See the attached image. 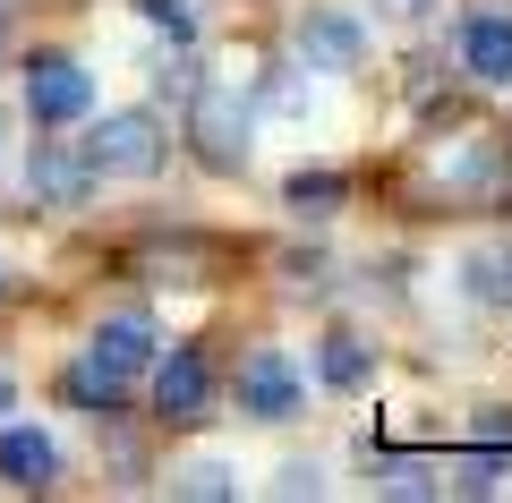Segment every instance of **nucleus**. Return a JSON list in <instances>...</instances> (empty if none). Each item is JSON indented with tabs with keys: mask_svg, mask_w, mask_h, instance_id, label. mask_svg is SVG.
<instances>
[{
	"mask_svg": "<svg viewBox=\"0 0 512 503\" xmlns=\"http://www.w3.org/2000/svg\"><path fill=\"white\" fill-rule=\"evenodd\" d=\"M384 9H402V18H419V9H427V0H384Z\"/></svg>",
	"mask_w": 512,
	"mask_h": 503,
	"instance_id": "20",
	"label": "nucleus"
},
{
	"mask_svg": "<svg viewBox=\"0 0 512 503\" xmlns=\"http://www.w3.org/2000/svg\"><path fill=\"white\" fill-rule=\"evenodd\" d=\"M0 478L26 486V495H43V486L60 478V444L35 435V427H0Z\"/></svg>",
	"mask_w": 512,
	"mask_h": 503,
	"instance_id": "9",
	"label": "nucleus"
},
{
	"mask_svg": "<svg viewBox=\"0 0 512 503\" xmlns=\"http://www.w3.org/2000/svg\"><path fill=\"white\" fill-rule=\"evenodd\" d=\"M171 495H197V503H231V495H239V478H231L222 461H188L180 478H171Z\"/></svg>",
	"mask_w": 512,
	"mask_h": 503,
	"instance_id": "16",
	"label": "nucleus"
},
{
	"mask_svg": "<svg viewBox=\"0 0 512 503\" xmlns=\"http://www.w3.org/2000/svg\"><path fill=\"white\" fill-rule=\"evenodd\" d=\"M69 401H86V410H120V376H103V367H69Z\"/></svg>",
	"mask_w": 512,
	"mask_h": 503,
	"instance_id": "17",
	"label": "nucleus"
},
{
	"mask_svg": "<svg viewBox=\"0 0 512 503\" xmlns=\"http://www.w3.org/2000/svg\"><path fill=\"white\" fill-rule=\"evenodd\" d=\"M188 145H197V162L205 171H248V111H239V94H222V86H197L188 94Z\"/></svg>",
	"mask_w": 512,
	"mask_h": 503,
	"instance_id": "2",
	"label": "nucleus"
},
{
	"mask_svg": "<svg viewBox=\"0 0 512 503\" xmlns=\"http://www.w3.org/2000/svg\"><path fill=\"white\" fill-rule=\"evenodd\" d=\"M0 290H9V265H0Z\"/></svg>",
	"mask_w": 512,
	"mask_h": 503,
	"instance_id": "22",
	"label": "nucleus"
},
{
	"mask_svg": "<svg viewBox=\"0 0 512 503\" xmlns=\"http://www.w3.org/2000/svg\"><path fill=\"white\" fill-rule=\"evenodd\" d=\"M154 410H163L171 427H197V418L214 410V376H205L197 350H171V359H154Z\"/></svg>",
	"mask_w": 512,
	"mask_h": 503,
	"instance_id": "6",
	"label": "nucleus"
},
{
	"mask_svg": "<svg viewBox=\"0 0 512 503\" xmlns=\"http://www.w3.org/2000/svg\"><path fill=\"white\" fill-rule=\"evenodd\" d=\"M359 60H367V26L359 18H342V9H308V18H299V69L350 77Z\"/></svg>",
	"mask_w": 512,
	"mask_h": 503,
	"instance_id": "4",
	"label": "nucleus"
},
{
	"mask_svg": "<svg viewBox=\"0 0 512 503\" xmlns=\"http://www.w3.org/2000/svg\"><path fill=\"white\" fill-rule=\"evenodd\" d=\"M86 359L103 367V376H137V367H154V324L146 316H103Z\"/></svg>",
	"mask_w": 512,
	"mask_h": 503,
	"instance_id": "8",
	"label": "nucleus"
},
{
	"mask_svg": "<svg viewBox=\"0 0 512 503\" xmlns=\"http://www.w3.org/2000/svg\"><path fill=\"white\" fill-rule=\"evenodd\" d=\"M461 273H470V299H487V307H512V248H478Z\"/></svg>",
	"mask_w": 512,
	"mask_h": 503,
	"instance_id": "14",
	"label": "nucleus"
},
{
	"mask_svg": "<svg viewBox=\"0 0 512 503\" xmlns=\"http://www.w3.org/2000/svg\"><path fill=\"white\" fill-rule=\"evenodd\" d=\"M299 393H308V384H299V367L282 359V350H248V359H239V410L248 418L274 427V418L299 410Z\"/></svg>",
	"mask_w": 512,
	"mask_h": 503,
	"instance_id": "5",
	"label": "nucleus"
},
{
	"mask_svg": "<svg viewBox=\"0 0 512 503\" xmlns=\"http://www.w3.org/2000/svg\"><path fill=\"white\" fill-rule=\"evenodd\" d=\"M146 18L163 26L171 43H188V35H197V9H188V0H146Z\"/></svg>",
	"mask_w": 512,
	"mask_h": 503,
	"instance_id": "18",
	"label": "nucleus"
},
{
	"mask_svg": "<svg viewBox=\"0 0 512 503\" xmlns=\"http://www.w3.org/2000/svg\"><path fill=\"white\" fill-rule=\"evenodd\" d=\"M86 162H94V180H154L171 162V137L154 111H103L86 137Z\"/></svg>",
	"mask_w": 512,
	"mask_h": 503,
	"instance_id": "1",
	"label": "nucleus"
},
{
	"mask_svg": "<svg viewBox=\"0 0 512 503\" xmlns=\"http://www.w3.org/2000/svg\"><path fill=\"white\" fill-rule=\"evenodd\" d=\"M26 111H35L43 128L86 120V111H94V77L77 69L69 52H35V60H26Z\"/></svg>",
	"mask_w": 512,
	"mask_h": 503,
	"instance_id": "3",
	"label": "nucleus"
},
{
	"mask_svg": "<svg viewBox=\"0 0 512 503\" xmlns=\"http://www.w3.org/2000/svg\"><path fill=\"white\" fill-rule=\"evenodd\" d=\"M282 205H291L299 222H333L350 205V180L342 171H291V188H282Z\"/></svg>",
	"mask_w": 512,
	"mask_h": 503,
	"instance_id": "12",
	"label": "nucleus"
},
{
	"mask_svg": "<svg viewBox=\"0 0 512 503\" xmlns=\"http://www.w3.org/2000/svg\"><path fill=\"white\" fill-rule=\"evenodd\" d=\"M0 35H9V26H0Z\"/></svg>",
	"mask_w": 512,
	"mask_h": 503,
	"instance_id": "23",
	"label": "nucleus"
},
{
	"mask_svg": "<svg viewBox=\"0 0 512 503\" xmlns=\"http://www.w3.org/2000/svg\"><path fill=\"white\" fill-rule=\"evenodd\" d=\"M461 69L470 77H487V86H512V18H470L461 26Z\"/></svg>",
	"mask_w": 512,
	"mask_h": 503,
	"instance_id": "10",
	"label": "nucleus"
},
{
	"mask_svg": "<svg viewBox=\"0 0 512 503\" xmlns=\"http://www.w3.org/2000/svg\"><path fill=\"white\" fill-rule=\"evenodd\" d=\"M444 486H461V495H495V486H504V444H478V452H461V461L444 469Z\"/></svg>",
	"mask_w": 512,
	"mask_h": 503,
	"instance_id": "15",
	"label": "nucleus"
},
{
	"mask_svg": "<svg viewBox=\"0 0 512 503\" xmlns=\"http://www.w3.org/2000/svg\"><path fill=\"white\" fill-rule=\"evenodd\" d=\"M26 188H35L43 205H60V214H69V205H86L94 197V162H86V145H35V162H26Z\"/></svg>",
	"mask_w": 512,
	"mask_h": 503,
	"instance_id": "7",
	"label": "nucleus"
},
{
	"mask_svg": "<svg viewBox=\"0 0 512 503\" xmlns=\"http://www.w3.org/2000/svg\"><path fill=\"white\" fill-rule=\"evenodd\" d=\"M9 410H18V384H9V376H0V418H9Z\"/></svg>",
	"mask_w": 512,
	"mask_h": 503,
	"instance_id": "19",
	"label": "nucleus"
},
{
	"mask_svg": "<svg viewBox=\"0 0 512 503\" xmlns=\"http://www.w3.org/2000/svg\"><path fill=\"white\" fill-rule=\"evenodd\" d=\"M376 495H402V503H419V495H444V461L393 452V461H376Z\"/></svg>",
	"mask_w": 512,
	"mask_h": 503,
	"instance_id": "13",
	"label": "nucleus"
},
{
	"mask_svg": "<svg viewBox=\"0 0 512 503\" xmlns=\"http://www.w3.org/2000/svg\"><path fill=\"white\" fill-rule=\"evenodd\" d=\"M0 137H9V111H0Z\"/></svg>",
	"mask_w": 512,
	"mask_h": 503,
	"instance_id": "21",
	"label": "nucleus"
},
{
	"mask_svg": "<svg viewBox=\"0 0 512 503\" xmlns=\"http://www.w3.org/2000/svg\"><path fill=\"white\" fill-rule=\"evenodd\" d=\"M316 376H325L333 393H359V384L376 376V342H359V333H325V350H316Z\"/></svg>",
	"mask_w": 512,
	"mask_h": 503,
	"instance_id": "11",
	"label": "nucleus"
}]
</instances>
